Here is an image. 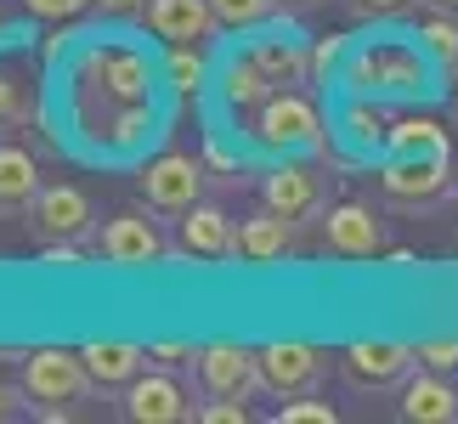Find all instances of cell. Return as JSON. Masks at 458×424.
<instances>
[{"instance_id":"cell-1","label":"cell","mask_w":458,"mask_h":424,"mask_svg":"<svg viewBox=\"0 0 458 424\" xmlns=\"http://www.w3.org/2000/svg\"><path fill=\"white\" fill-rule=\"evenodd\" d=\"M334 85H340L345 97H368V102H413L436 85V57L408 29L351 34Z\"/></svg>"},{"instance_id":"cell-2","label":"cell","mask_w":458,"mask_h":424,"mask_svg":"<svg viewBox=\"0 0 458 424\" xmlns=\"http://www.w3.org/2000/svg\"><path fill=\"white\" fill-rule=\"evenodd\" d=\"M243 136H250L255 153H272V158H311V153H328V119H323V108H317L306 91H272V97L250 114Z\"/></svg>"},{"instance_id":"cell-3","label":"cell","mask_w":458,"mask_h":424,"mask_svg":"<svg viewBox=\"0 0 458 424\" xmlns=\"http://www.w3.org/2000/svg\"><path fill=\"white\" fill-rule=\"evenodd\" d=\"M17 385H23V408L34 419H74L80 402L97 396L85 357L80 351H63V345L29 351V357L17 362Z\"/></svg>"},{"instance_id":"cell-4","label":"cell","mask_w":458,"mask_h":424,"mask_svg":"<svg viewBox=\"0 0 458 424\" xmlns=\"http://www.w3.org/2000/svg\"><path fill=\"white\" fill-rule=\"evenodd\" d=\"M209 165L192 153H158L142 165V175H136V192H142V204L153 209L158 221H182L192 204H204L209 192Z\"/></svg>"},{"instance_id":"cell-5","label":"cell","mask_w":458,"mask_h":424,"mask_svg":"<svg viewBox=\"0 0 458 424\" xmlns=\"http://www.w3.org/2000/svg\"><path fill=\"white\" fill-rule=\"evenodd\" d=\"M23 226L34 233L40 250H46V243H85V250H91L102 216H97V204H91V192H85V187H74V182H46L40 199L29 204Z\"/></svg>"},{"instance_id":"cell-6","label":"cell","mask_w":458,"mask_h":424,"mask_svg":"<svg viewBox=\"0 0 458 424\" xmlns=\"http://www.w3.org/2000/svg\"><path fill=\"white\" fill-rule=\"evenodd\" d=\"M175 243L158 233V216L148 209H119V216H108L97 226L91 238V255L102 260V267H119V272H142V267H165Z\"/></svg>"},{"instance_id":"cell-7","label":"cell","mask_w":458,"mask_h":424,"mask_svg":"<svg viewBox=\"0 0 458 424\" xmlns=\"http://www.w3.org/2000/svg\"><path fill=\"white\" fill-rule=\"evenodd\" d=\"M187 379L199 402H250L260 391V351L238 345V340L199 345V362H192Z\"/></svg>"},{"instance_id":"cell-8","label":"cell","mask_w":458,"mask_h":424,"mask_svg":"<svg viewBox=\"0 0 458 424\" xmlns=\"http://www.w3.org/2000/svg\"><path fill=\"white\" fill-rule=\"evenodd\" d=\"M340 379L362 396H385V391H402L419 368V351L402 345V340H351L340 357Z\"/></svg>"},{"instance_id":"cell-9","label":"cell","mask_w":458,"mask_h":424,"mask_svg":"<svg viewBox=\"0 0 458 424\" xmlns=\"http://www.w3.org/2000/svg\"><path fill=\"white\" fill-rule=\"evenodd\" d=\"M243 51H250L255 68L272 80V91H311V85H317V57H311V46H306L294 29H284L277 17H272V23H260L250 40H243Z\"/></svg>"},{"instance_id":"cell-10","label":"cell","mask_w":458,"mask_h":424,"mask_svg":"<svg viewBox=\"0 0 458 424\" xmlns=\"http://www.w3.org/2000/svg\"><path fill=\"white\" fill-rule=\"evenodd\" d=\"M379 187L396 209H436L458 187L447 153H402L379 170Z\"/></svg>"},{"instance_id":"cell-11","label":"cell","mask_w":458,"mask_h":424,"mask_svg":"<svg viewBox=\"0 0 458 424\" xmlns=\"http://www.w3.org/2000/svg\"><path fill=\"white\" fill-rule=\"evenodd\" d=\"M323 379H328V351H317L306 340L260 345V391H267V396L294 402V396L323 391Z\"/></svg>"},{"instance_id":"cell-12","label":"cell","mask_w":458,"mask_h":424,"mask_svg":"<svg viewBox=\"0 0 458 424\" xmlns=\"http://www.w3.org/2000/svg\"><path fill=\"white\" fill-rule=\"evenodd\" d=\"M323 250L340 255V260H374V255L391 250V233H385V221L368 204L345 199V204L323 209Z\"/></svg>"},{"instance_id":"cell-13","label":"cell","mask_w":458,"mask_h":424,"mask_svg":"<svg viewBox=\"0 0 458 424\" xmlns=\"http://www.w3.org/2000/svg\"><path fill=\"white\" fill-rule=\"evenodd\" d=\"M119 413H125L131 424H182V419H199V408L187 402L182 374H165V368H148L142 379H131L125 396H119Z\"/></svg>"},{"instance_id":"cell-14","label":"cell","mask_w":458,"mask_h":424,"mask_svg":"<svg viewBox=\"0 0 458 424\" xmlns=\"http://www.w3.org/2000/svg\"><path fill=\"white\" fill-rule=\"evenodd\" d=\"M260 204L306 226V221H323V209H328V187H323V175H317V170L277 158V165L267 170V182H260Z\"/></svg>"},{"instance_id":"cell-15","label":"cell","mask_w":458,"mask_h":424,"mask_svg":"<svg viewBox=\"0 0 458 424\" xmlns=\"http://www.w3.org/2000/svg\"><path fill=\"white\" fill-rule=\"evenodd\" d=\"M294 250H301V221L277 216L267 204H260L255 216H243L238 233H233V260H243V267H277V260H289Z\"/></svg>"},{"instance_id":"cell-16","label":"cell","mask_w":458,"mask_h":424,"mask_svg":"<svg viewBox=\"0 0 458 424\" xmlns=\"http://www.w3.org/2000/svg\"><path fill=\"white\" fill-rule=\"evenodd\" d=\"M148 29L165 46H209L221 34V17L209 0H148Z\"/></svg>"},{"instance_id":"cell-17","label":"cell","mask_w":458,"mask_h":424,"mask_svg":"<svg viewBox=\"0 0 458 424\" xmlns=\"http://www.w3.org/2000/svg\"><path fill=\"white\" fill-rule=\"evenodd\" d=\"M233 216L221 204H192L182 221H175V255L187 260H233Z\"/></svg>"},{"instance_id":"cell-18","label":"cell","mask_w":458,"mask_h":424,"mask_svg":"<svg viewBox=\"0 0 458 424\" xmlns=\"http://www.w3.org/2000/svg\"><path fill=\"white\" fill-rule=\"evenodd\" d=\"M80 357L91 368L97 396H125V385L148 374V345H131V340H91L80 345Z\"/></svg>"},{"instance_id":"cell-19","label":"cell","mask_w":458,"mask_h":424,"mask_svg":"<svg viewBox=\"0 0 458 424\" xmlns=\"http://www.w3.org/2000/svg\"><path fill=\"white\" fill-rule=\"evenodd\" d=\"M396 413L408 424H453L458 419V391L447 374H430V368H413V379L396 391Z\"/></svg>"},{"instance_id":"cell-20","label":"cell","mask_w":458,"mask_h":424,"mask_svg":"<svg viewBox=\"0 0 458 424\" xmlns=\"http://www.w3.org/2000/svg\"><path fill=\"white\" fill-rule=\"evenodd\" d=\"M40 165L23 141H0V221H23L29 204L40 199Z\"/></svg>"},{"instance_id":"cell-21","label":"cell","mask_w":458,"mask_h":424,"mask_svg":"<svg viewBox=\"0 0 458 424\" xmlns=\"http://www.w3.org/2000/svg\"><path fill=\"white\" fill-rule=\"evenodd\" d=\"M34 136V80L12 57H0V141Z\"/></svg>"},{"instance_id":"cell-22","label":"cell","mask_w":458,"mask_h":424,"mask_svg":"<svg viewBox=\"0 0 458 424\" xmlns=\"http://www.w3.org/2000/svg\"><path fill=\"white\" fill-rule=\"evenodd\" d=\"M379 108H385V102H368V97H351L345 108H340V136H345L362 158L391 153V125H385Z\"/></svg>"},{"instance_id":"cell-23","label":"cell","mask_w":458,"mask_h":424,"mask_svg":"<svg viewBox=\"0 0 458 424\" xmlns=\"http://www.w3.org/2000/svg\"><path fill=\"white\" fill-rule=\"evenodd\" d=\"M267 97H272V80L255 68L250 51H233V57H226V68H221V102H226L233 114H255Z\"/></svg>"},{"instance_id":"cell-24","label":"cell","mask_w":458,"mask_h":424,"mask_svg":"<svg viewBox=\"0 0 458 424\" xmlns=\"http://www.w3.org/2000/svg\"><path fill=\"white\" fill-rule=\"evenodd\" d=\"M165 80L175 97H199L209 68H204V46H165Z\"/></svg>"},{"instance_id":"cell-25","label":"cell","mask_w":458,"mask_h":424,"mask_svg":"<svg viewBox=\"0 0 458 424\" xmlns=\"http://www.w3.org/2000/svg\"><path fill=\"white\" fill-rule=\"evenodd\" d=\"M419 40H425V51L436 57V74L458 80V17L442 12V17H430V23H419Z\"/></svg>"},{"instance_id":"cell-26","label":"cell","mask_w":458,"mask_h":424,"mask_svg":"<svg viewBox=\"0 0 458 424\" xmlns=\"http://www.w3.org/2000/svg\"><path fill=\"white\" fill-rule=\"evenodd\" d=\"M402 153H447V131L436 119H396L391 125V158Z\"/></svg>"},{"instance_id":"cell-27","label":"cell","mask_w":458,"mask_h":424,"mask_svg":"<svg viewBox=\"0 0 458 424\" xmlns=\"http://www.w3.org/2000/svg\"><path fill=\"white\" fill-rule=\"evenodd\" d=\"M221 17V29L226 34H255L260 23H272V17H284L277 12V0H209Z\"/></svg>"},{"instance_id":"cell-28","label":"cell","mask_w":458,"mask_h":424,"mask_svg":"<svg viewBox=\"0 0 458 424\" xmlns=\"http://www.w3.org/2000/svg\"><path fill=\"white\" fill-rule=\"evenodd\" d=\"M199 362V345L192 340H153L148 345V368H165V374H192Z\"/></svg>"},{"instance_id":"cell-29","label":"cell","mask_w":458,"mask_h":424,"mask_svg":"<svg viewBox=\"0 0 458 424\" xmlns=\"http://www.w3.org/2000/svg\"><path fill=\"white\" fill-rule=\"evenodd\" d=\"M272 419H277V424H340V408L317 402V391H311V396H294V402H284V408H277Z\"/></svg>"},{"instance_id":"cell-30","label":"cell","mask_w":458,"mask_h":424,"mask_svg":"<svg viewBox=\"0 0 458 424\" xmlns=\"http://www.w3.org/2000/svg\"><path fill=\"white\" fill-rule=\"evenodd\" d=\"M419 368H430V374H458V340H419Z\"/></svg>"},{"instance_id":"cell-31","label":"cell","mask_w":458,"mask_h":424,"mask_svg":"<svg viewBox=\"0 0 458 424\" xmlns=\"http://www.w3.org/2000/svg\"><path fill=\"white\" fill-rule=\"evenodd\" d=\"M29 17H40V23H68V17L91 12V0H23Z\"/></svg>"},{"instance_id":"cell-32","label":"cell","mask_w":458,"mask_h":424,"mask_svg":"<svg viewBox=\"0 0 458 424\" xmlns=\"http://www.w3.org/2000/svg\"><path fill=\"white\" fill-rule=\"evenodd\" d=\"M345 46H351V34H328V40H317V46H311V57H317V80L340 74V63H345Z\"/></svg>"},{"instance_id":"cell-33","label":"cell","mask_w":458,"mask_h":424,"mask_svg":"<svg viewBox=\"0 0 458 424\" xmlns=\"http://www.w3.org/2000/svg\"><path fill=\"white\" fill-rule=\"evenodd\" d=\"M199 419L204 424H243L250 408H243V402H199Z\"/></svg>"},{"instance_id":"cell-34","label":"cell","mask_w":458,"mask_h":424,"mask_svg":"<svg viewBox=\"0 0 458 424\" xmlns=\"http://www.w3.org/2000/svg\"><path fill=\"white\" fill-rule=\"evenodd\" d=\"M357 17H396V12H413L419 0H345Z\"/></svg>"},{"instance_id":"cell-35","label":"cell","mask_w":458,"mask_h":424,"mask_svg":"<svg viewBox=\"0 0 458 424\" xmlns=\"http://www.w3.org/2000/svg\"><path fill=\"white\" fill-rule=\"evenodd\" d=\"M97 17H119V23H131V17H148V0H91Z\"/></svg>"},{"instance_id":"cell-36","label":"cell","mask_w":458,"mask_h":424,"mask_svg":"<svg viewBox=\"0 0 458 424\" xmlns=\"http://www.w3.org/2000/svg\"><path fill=\"white\" fill-rule=\"evenodd\" d=\"M17 408H23V385H6V379H0V419H12Z\"/></svg>"},{"instance_id":"cell-37","label":"cell","mask_w":458,"mask_h":424,"mask_svg":"<svg viewBox=\"0 0 458 424\" xmlns=\"http://www.w3.org/2000/svg\"><path fill=\"white\" fill-rule=\"evenodd\" d=\"M317 6H328V0H277L284 17H301V12H317Z\"/></svg>"},{"instance_id":"cell-38","label":"cell","mask_w":458,"mask_h":424,"mask_svg":"<svg viewBox=\"0 0 458 424\" xmlns=\"http://www.w3.org/2000/svg\"><path fill=\"white\" fill-rule=\"evenodd\" d=\"M430 6H442V12H458V0H430Z\"/></svg>"}]
</instances>
